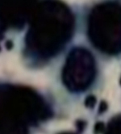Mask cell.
Returning <instances> with one entry per match:
<instances>
[{
	"label": "cell",
	"instance_id": "1",
	"mask_svg": "<svg viewBox=\"0 0 121 134\" xmlns=\"http://www.w3.org/2000/svg\"><path fill=\"white\" fill-rule=\"evenodd\" d=\"M73 29L74 17L70 8L58 0H44L29 22L26 47L37 58H50L69 42Z\"/></svg>",
	"mask_w": 121,
	"mask_h": 134
},
{
	"label": "cell",
	"instance_id": "2",
	"mask_svg": "<svg viewBox=\"0 0 121 134\" xmlns=\"http://www.w3.org/2000/svg\"><path fill=\"white\" fill-rule=\"evenodd\" d=\"M0 109L25 125H33L48 119L51 111L40 94L20 86L0 85Z\"/></svg>",
	"mask_w": 121,
	"mask_h": 134
},
{
	"label": "cell",
	"instance_id": "3",
	"mask_svg": "<svg viewBox=\"0 0 121 134\" xmlns=\"http://www.w3.org/2000/svg\"><path fill=\"white\" fill-rule=\"evenodd\" d=\"M88 34L92 44L103 53L121 52V5L105 3L96 6L89 16Z\"/></svg>",
	"mask_w": 121,
	"mask_h": 134
},
{
	"label": "cell",
	"instance_id": "4",
	"mask_svg": "<svg viewBox=\"0 0 121 134\" xmlns=\"http://www.w3.org/2000/svg\"><path fill=\"white\" fill-rule=\"evenodd\" d=\"M95 75V64L91 53L83 48L73 49L66 58L62 80L71 91L79 92L88 88Z\"/></svg>",
	"mask_w": 121,
	"mask_h": 134
},
{
	"label": "cell",
	"instance_id": "5",
	"mask_svg": "<svg viewBox=\"0 0 121 134\" xmlns=\"http://www.w3.org/2000/svg\"><path fill=\"white\" fill-rule=\"evenodd\" d=\"M40 3V0H0V35L29 24Z\"/></svg>",
	"mask_w": 121,
	"mask_h": 134
},
{
	"label": "cell",
	"instance_id": "6",
	"mask_svg": "<svg viewBox=\"0 0 121 134\" xmlns=\"http://www.w3.org/2000/svg\"><path fill=\"white\" fill-rule=\"evenodd\" d=\"M0 134H27V125L0 109Z\"/></svg>",
	"mask_w": 121,
	"mask_h": 134
},
{
	"label": "cell",
	"instance_id": "7",
	"mask_svg": "<svg viewBox=\"0 0 121 134\" xmlns=\"http://www.w3.org/2000/svg\"><path fill=\"white\" fill-rule=\"evenodd\" d=\"M104 134H121V116H117L109 121Z\"/></svg>",
	"mask_w": 121,
	"mask_h": 134
},
{
	"label": "cell",
	"instance_id": "8",
	"mask_svg": "<svg viewBox=\"0 0 121 134\" xmlns=\"http://www.w3.org/2000/svg\"><path fill=\"white\" fill-rule=\"evenodd\" d=\"M96 103V99L94 96H89L86 99V106L88 108H93Z\"/></svg>",
	"mask_w": 121,
	"mask_h": 134
},
{
	"label": "cell",
	"instance_id": "9",
	"mask_svg": "<svg viewBox=\"0 0 121 134\" xmlns=\"http://www.w3.org/2000/svg\"><path fill=\"white\" fill-rule=\"evenodd\" d=\"M105 126L102 123H99V124H97L96 126H95V132L97 133H100V132H103L105 131Z\"/></svg>",
	"mask_w": 121,
	"mask_h": 134
},
{
	"label": "cell",
	"instance_id": "10",
	"mask_svg": "<svg viewBox=\"0 0 121 134\" xmlns=\"http://www.w3.org/2000/svg\"><path fill=\"white\" fill-rule=\"evenodd\" d=\"M106 108H107V105H106V103L103 104V103H102L101 106H100V111H101V112H103Z\"/></svg>",
	"mask_w": 121,
	"mask_h": 134
},
{
	"label": "cell",
	"instance_id": "11",
	"mask_svg": "<svg viewBox=\"0 0 121 134\" xmlns=\"http://www.w3.org/2000/svg\"><path fill=\"white\" fill-rule=\"evenodd\" d=\"M62 134H73V133H62Z\"/></svg>",
	"mask_w": 121,
	"mask_h": 134
},
{
	"label": "cell",
	"instance_id": "12",
	"mask_svg": "<svg viewBox=\"0 0 121 134\" xmlns=\"http://www.w3.org/2000/svg\"><path fill=\"white\" fill-rule=\"evenodd\" d=\"M120 84H121V79H120Z\"/></svg>",
	"mask_w": 121,
	"mask_h": 134
}]
</instances>
